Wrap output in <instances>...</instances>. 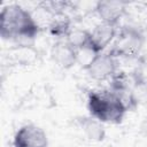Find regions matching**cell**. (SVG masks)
<instances>
[{
    "mask_svg": "<svg viewBox=\"0 0 147 147\" xmlns=\"http://www.w3.org/2000/svg\"><path fill=\"white\" fill-rule=\"evenodd\" d=\"M40 28L31 13L20 5L13 3L2 8L0 14V36L6 40H32Z\"/></svg>",
    "mask_w": 147,
    "mask_h": 147,
    "instance_id": "obj_1",
    "label": "cell"
},
{
    "mask_svg": "<svg viewBox=\"0 0 147 147\" xmlns=\"http://www.w3.org/2000/svg\"><path fill=\"white\" fill-rule=\"evenodd\" d=\"M87 109L90 115L101 123L119 124L127 111V106L114 91L100 90L90 92Z\"/></svg>",
    "mask_w": 147,
    "mask_h": 147,
    "instance_id": "obj_2",
    "label": "cell"
},
{
    "mask_svg": "<svg viewBox=\"0 0 147 147\" xmlns=\"http://www.w3.org/2000/svg\"><path fill=\"white\" fill-rule=\"evenodd\" d=\"M144 42L145 36L139 26L133 24L124 25L117 31L109 53L116 59L134 57L141 52Z\"/></svg>",
    "mask_w": 147,
    "mask_h": 147,
    "instance_id": "obj_3",
    "label": "cell"
},
{
    "mask_svg": "<svg viewBox=\"0 0 147 147\" xmlns=\"http://www.w3.org/2000/svg\"><path fill=\"white\" fill-rule=\"evenodd\" d=\"M85 70L92 79L103 82L113 79L118 74V62L109 52H103L95 55Z\"/></svg>",
    "mask_w": 147,
    "mask_h": 147,
    "instance_id": "obj_4",
    "label": "cell"
},
{
    "mask_svg": "<svg viewBox=\"0 0 147 147\" xmlns=\"http://www.w3.org/2000/svg\"><path fill=\"white\" fill-rule=\"evenodd\" d=\"M13 147H48V138L40 126L25 124L16 131Z\"/></svg>",
    "mask_w": 147,
    "mask_h": 147,
    "instance_id": "obj_5",
    "label": "cell"
},
{
    "mask_svg": "<svg viewBox=\"0 0 147 147\" xmlns=\"http://www.w3.org/2000/svg\"><path fill=\"white\" fill-rule=\"evenodd\" d=\"M117 26L100 22L96 24L91 31H90V38H88V48L92 49L95 54L103 53L105 49L113 44L116 34H117Z\"/></svg>",
    "mask_w": 147,
    "mask_h": 147,
    "instance_id": "obj_6",
    "label": "cell"
},
{
    "mask_svg": "<svg viewBox=\"0 0 147 147\" xmlns=\"http://www.w3.org/2000/svg\"><path fill=\"white\" fill-rule=\"evenodd\" d=\"M129 2L126 1H99L95 5V13L101 22L118 25V22L124 17L127 11Z\"/></svg>",
    "mask_w": 147,
    "mask_h": 147,
    "instance_id": "obj_7",
    "label": "cell"
},
{
    "mask_svg": "<svg viewBox=\"0 0 147 147\" xmlns=\"http://www.w3.org/2000/svg\"><path fill=\"white\" fill-rule=\"evenodd\" d=\"M53 61L63 69H69L77 63V49L65 39L57 40L51 51Z\"/></svg>",
    "mask_w": 147,
    "mask_h": 147,
    "instance_id": "obj_8",
    "label": "cell"
},
{
    "mask_svg": "<svg viewBox=\"0 0 147 147\" xmlns=\"http://www.w3.org/2000/svg\"><path fill=\"white\" fill-rule=\"evenodd\" d=\"M79 123H80V127L83 129V131L85 132L88 139L95 141H101L105 139L106 131L103 127V123H101L100 121L90 116L82 118Z\"/></svg>",
    "mask_w": 147,
    "mask_h": 147,
    "instance_id": "obj_9",
    "label": "cell"
},
{
    "mask_svg": "<svg viewBox=\"0 0 147 147\" xmlns=\"http://www.w3.org/2000/svg\"><path fill=\"white\" fill-rule=\"evenodd\" d=\"M72 25L69 18L67 17H56L53 20V22L49 25V32L52 36L61 39H67L70 31L72 30Z\"/></svg>",
    "mask_w": 147,
    "mask_h": 147,
    "instance_id": "obj_10",
    "label": "cell"
}]
</instances>
